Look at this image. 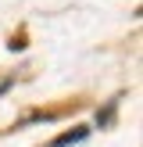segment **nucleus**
<instances>
[{"mask_svg": "<svg viewBox=\"0 0 143 147\" xmlns=\"http://www.w3.org/2000/svg\"><path fill=\"white\" fill-rule=\"evenodd\" d=\"M79 140H86V129H75V133L57 136V140H54V147H68V144H79Z\"/></svg>", "mask_w": 143, "mask_h": 147, "instance_id": "f257e3e1", "label": "nucleus"}]
</instances>
